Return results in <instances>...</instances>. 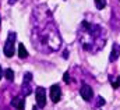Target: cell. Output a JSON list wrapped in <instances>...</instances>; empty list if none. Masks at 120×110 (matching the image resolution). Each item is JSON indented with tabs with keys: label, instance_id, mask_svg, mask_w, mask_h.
<instances>
[{
	"label": "cell",
	"instance_id": "1",
	"mask_svg": "<svg viewBox=\"0 0 120 110\" xmlns=\"http://www.w3.org/2000/svg\"><path fill=\"white\" fill-rule=\"evenodd\" d=\"M35 24L32 27V43L42 53H53L61 48V36L55 25L50 11L41 6L34 10Z\"/></svg>",
	"mask_w": 120,
	"mask_h": 110
},
{
	"label": "cell",
	"instance_id": "2",
	"mask_svg": "<svg viewBox=\"0 0 120 110\" xmlns=\"http://www.w3.org/2000/svg\"><path fill=\"white\" fill-rule=\"evenodd\" d=\"M108 40L106 29L98 24H91L88 21H82L78 29V42L82 49L92 55L98 53L103 49Z\"/></svg>",
	"mask_w": 120,
	"mask_h": 110
},
{
	"label": "cell",
	"instance_id": "3",
	"mask_svg": "<svg viewBox=\"0 0 120 110\" xmlns=\"http://www.w3.org/2000/svg\"><path fill=\"white\" fill-rule=\"evenodd\" d=\"M15 38H17L15 32H8V36H7V40H6V43H4V49H3V52H4V56H6V57H13V56H14V52H15V49H14Z\"/></svg>",
	"mask_w": 120,
	"mask_h": 110
},
{
	"label": "cell",
	"instance_id": "4",
	"mask_svg": "<svg viewBox=\"0 0 120 110\" xmlns=\"http://www.w3.org/2000/svg\"><path fill=\"white\" fill-rule=\"evenodd\" d=\"M35 98H36V105L38 107H45L46 106V91L42 86H38L35 91Z\"/></svg>",
	"mask_w": 120,
	"mask_h": 110
},
{
	"label": "cell",
	"instance_id": "5",
	"mask_svg": "<svg viewBox=\"0 0 120 110\" xmlns=\"http://www.w3.org/2000/svg\"><path fill=\"white\" fill-rule=\"evenodd\" d=\"M49 93H50V99H52V102H53V103L60 102V99H61V88H60L57 84H55V85H52V86H50Z\"/></svg>",
	"mask_w": 120,
	"mask_h": 110
},
{
	"label": "cell",
	"instance_id": "6",
	"mask_svg": "<svg viewBox=\"0 0 120 110\" xmlns=\"http://www.w3.org/2000/svg\"><path fill=\"white\" fill-rule=\"evenodd\" d=\"M31 81H32V74L31 73H25L24 78H22V93L27 96L31 93Z\"/></svg>",
	"mask_w": 120,
	"mask_h": 110
},
{
	"label": "cell",
	"instance_id": "7",
	"mask_svg": "<svg viewBox=\"0 0 120 110\" xmlns=\"http://www.w3.org/2000/svg\"><path fill=\"white\" fill-rule=\"evenodd\" d=\"M80 95H81V98L84 99V100H91V98H92V95H94V92H92V88H91L90 85H87V84H82V86H81V89H80Z\"/></svg>",
	"mask_w": 120,
	"mask_h": 110
},
{
	"label": "cell",
	"instance_id": "8",
	"mask_svg": "<svg viewBox=\"0 0 120 110\" xmlns=\"http://www.w3.org/2000/svg\"><path fill=\"white\" fill-rule=\"evenodd\" d=\"M11 105H13L17 110H24L25 109V100H24V98H21V96H15V98H13Z\"/></svg>",
	"mask_w": 120,
	"mask_h": 110
},
{
	"label": "cell",
	"instance_id": "9",
	"mask_svg": "<svg viewBox=\"0 0 120 110\" xmlns=\"http://www.w3.org/2000/svg\"><path fill=\"white\" fill-rule=\"evenodd\" d=\"M120 55V45L119 43H113V46H112V52H110V56H109V60L113 63V61H116L117 60V57Z\"/></svg>",
	"mask_w": 120,
	"mask_h": 110
},
{
	"label": "cell",
	"instance_id": "10",
	"mask_svg": "<svg viewBox=\"0 0 120 110\" xmlns=\"http://www.w3.org/2000/svg\"><path fill=\"white\" fill-rule=\"evenodd\" d=\"M18 57H20V59H27V57H28V52H27L24 43H20V45H18Z\"/></svg>",
	"mask_w": 120,
	"mask_h": 110
},
{
	"label": "cell",
	"instance_id": "11",
	"mask_svg": "<svg viewBox=\"0 0 120 110\" xmlns=\"http://www.w3.org/2000/svg\"><path fill=\"white\" fill-rule=\"evenodd\" d=\"M4 77H6L7 81H13V80H14V73H13V70H11V68L4 70Z\"/></svg>",
	"mask_w": 120,
	"mask_h": 110
},
{
	"label": "cell",
	"instance_id": "12",
	"mask_svg": "<svg viewBox=\"0 0 120 110\" xmlns=\"http://www.w3.org/2000/svg\"><path fill=\"white\" fill-rule=\"evenodd\" d=\"M95 7L98 10H102L106 7V0H95Z\"/></svg>",
	"mask_w": 120,
	"mask_h": 110
},
{
	"label": "cell",
	"instance_id": "13",
	"mask_svg": "<svg viewBox=\"0 0 120 110\" xmlns=\"http://www.w3.org/2000/svg\"><path fill=\"white\" fill-rule=\"evenodd\" d=\"M112 86H113L115 89H117V88L120 86V77H119V75L115 78V81H112Z\"/></svg>",
	"mask_w": 120,
	"mask_h": 110
},
{
	"label": "cell",
	"instance_id": "14",
	"mask_svg": "<svg viewBox=\"0 0 120 110\" xmlns=\"http://www.w3.org/2000/svg\"><path fill=\"white\" fill-rule=\"evenodd\" d=\"M103 105H105V99L101 98V96H98V99H96V106L101 107V106H103Z\"/></svg>",
	"mask_w": 120,
	"mask_h": 110
},
{
	"label": "cell",
	"instance_id": "15",
	"mask_svg": "<svg viewBox=\"0 0 120 110\" xmlns=\"http://www.w3.org/2000/svg\"><path fill=\"white\" fill-rule=\"evenodd\" d=\"M63 81H64L66 84L70 82V74H68V73H64V75H63Z\"/></svg>",
	"mask_w": 120,
	"mask_h": 110
},
{
	"label": "cell",
	"instance_id": "16",
	"mask_svg": "<svg viewBox=\"0 0 120 110\" xmlns=\"http://www.w3.org/2000/svg\"><path fill=\"white\" fill-rule=\"evenodd\" d=\"M3 75H4V71L1 70V66H0V80H1V77H3Z\"/></svg>",
	"mask_w": 120,
	"mask_h": 110
},
{
	"label": "cell",
	"instance_id": "17",
	"mask_svg": "<svg viewBox=\"0 0 120 110\" xmlns=\"http://www.w3.org/2000/svg\"><path fill=\"white\" fill-rule=\"evenodd\" d=\"M15 3V0H8V4H14Z\"/></svg>",
	"mask_w": 120,
	"mask_h": 110
},
{
	"label": "cell",
	"instance_id": "18",
	"mask_svg": "<svg viewBox=\"0 0 120 110\" xmlns=\"http://www.w3.org/2000/svg\"><path fill=\"white\" fill-rule=\"evenodd\" d=\"M0 24H1V18H0Z\"/></svg>",
	"mask_w": 120,
	"mask_h": 110
}]
</instances>
